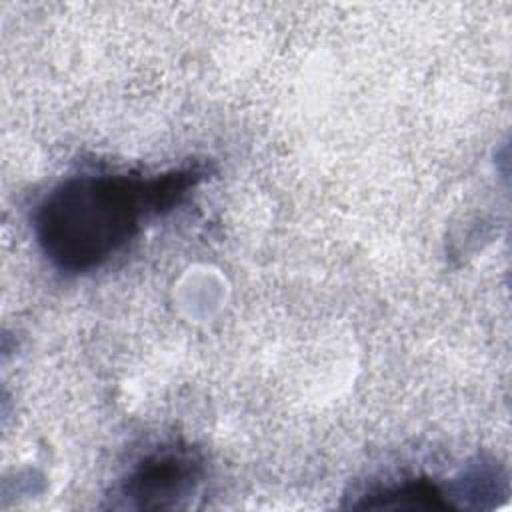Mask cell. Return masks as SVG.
I'll return each instance as SVG.
<instances>
[{
  "label": "cell",
  "mask_w": 512,
  "mask_h": 512,
  "mask_svg": "<svg viewBox=\"0 0 512 512\" xmlns=\"http://www.w3.org/2000/svg\"><path fill=\"white\" fill-rule=\"evenodd\" d=\"M204 174V168L188 166L156 176H70L36 206V242L60 272L84 274L100 268L138 236L148 218L174 210Z\"/></svg>",
  "instance_id": "obj_1"
},
{
  "label": "cell",
  "mask_w": 512,
  "mask_h": 512,
  "mask_svg": "<svg viewBox=\"0 0 512 512\" xmlns=\"http://www.w3.org/2000/svg\"><path fill=\"white\" fill-rule=\"evenodd\" d=\"M202 454L186 444H164L140 458L120 484V496L140 510L176 508L198 490Z\"/></svg>",
  "instance_id": "obj_2"
}]
</instances>
